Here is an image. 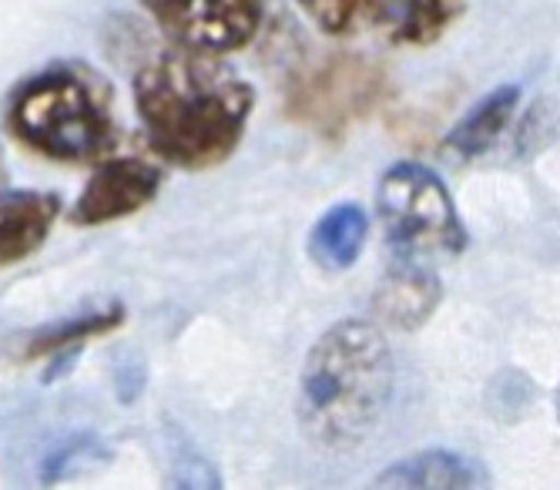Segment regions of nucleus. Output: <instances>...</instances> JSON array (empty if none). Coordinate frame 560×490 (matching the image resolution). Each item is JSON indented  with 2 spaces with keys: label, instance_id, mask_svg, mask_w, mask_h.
Segmentation results:
<instances>
[{
  "label": "nucleus",
  "instance_id": "9d476101",
  "mask_svg": "<svg viewBox=\"0 0 560 490\" xmlns=\"http://www.w3.org/2000/svg\"><path fill=\"white\" fill-rule=\"evenodd\" d=\"M470 0H373L370 18L389 44L430 47L467 14Z\"/></svg>",
  "mask_w": 560,
  "mask_h": 490
},
{
  "label": "nucleus",
  "instance_id": "ddd939ff",
  "mask_svg": "<svg viewBox=\"0 0 560 490\" xmlns=\"http://www.w3.org/2000/svg\"><path fill=\"white\" fill-rule=\"evenodd\" d=\"M376 487H423V490H464V487H480L483 474L477 470V464L464 460L453 451H420L413 457L396 460L389 470H383L376 480Z\"/></svg>",
  "mask_w": 560,
  "mask_h": 490
},
{
  "label": "nucleus",
  "instance_id": "39448f33",
  "mask_svg": "<svg viewBox=\"0 0 560 490\" xmlns=\"http://www.w3.org/2000/svg\"><path fill=\"white\" fill-rule=\"evenodd\" d=\"M386 94L380 65L360 55H332L319 65L299 68L285 88V115L326 138H339L363 121Z\"/></svg>",
  "mask_w": 560,
  "mask_h": 490
},
{
  "label": "nucleus",
  "instance_id": "4468645a",
  "mask_svg": "<svg viewBox=\"0 0 560 490\" xmlns=\"http://www.w3.org/2000/svg\"><path fill=\"white\" fill-rule=\"evenodd\" d=\"M125 323V306L121 303H108V306H97L91 313H78L68 316L61 323H47L40 329H34L24 342H21V360H55L65 353H74L81 342L97 339V336H108L112 329H118Z\"/></svg>",
  "mask_w": 560,
  "mask_h": 490
},
{
  "label": "nucleus",
  "instance_id": "9b49d317",
  "mask_svg": "<svg viewBox=\"0 0 560 490\" xmlns=\"http://www.w3.org/2000/svg\"><path fill=\"white\" fill-rule=\"evenodd\" d=\"M517 108H521V88L500 84L497 91L483 94L480 102L453 125V131L446 135V149L464 162L487 155L517 118Z\"/></svg>",
  "mask_w": 560,
  "mask_h": 490
},
{
  "label": "nucleus",
  "instance_id": "1a4fd4ad",
  "mask_svg": "<svg viewBox=\"0 0 560 490\" xmlns=\"http://www.w3.org/2000/svg\"><path fill=\"white\" fill-rule=\"evenodd\" d=\"M61 219V199L44 188L0 191V269L31 259Z\"/></svg>",
  "mask_w": 560,
  "mask_h": 490
},
{
  "label": "nucleus",
  "instance_id": "dca6fc26",
  "mask_svg": "<svg viewBox=\"0 0 560 490\" xmlns=\"http://www.w3.org/2000/svg\"><path fill=\"white\" fill-rule=\"evenodd\" d=\"M108 454H105V447L97 444L94 436H74V440H68V444H61L55 454H50L47 460H44V480L50 483V480H61V477H71L74 470H81L84 464H91V460H105Z\"/></svg>",
  "mask_w": 560,
  "mask_h": 490
},
{
  "label": "nucleus",
  "instance_id": "423d86ee",
  "mask_svg": "<svg viewBox=\"0 0 560 490\" xmlns=\"http://www.w3.org/2000/svg\"><path fill=\"white\" fill-rule=\"evenodd\" d=\"M175 44L212 55H235L256 40L266 0H141Z\"/></svg>",
  "mask_w": 560,
  "mask_h": 490
},
{
  "label": "nucleus",
  "instance_id": "6e6552de",
  "mask_svg": "<svg viewBox=\"0 0 560 490\" xmlns=\"http://www.w3.org/2000/svg\"><path fill=\"white\" fill-rule=\"evenodd\" d=\"M443 285L430 262L413 259H393L389 272L383 276L376 296H373V316L386 329H420L440 306Z\"/></svg>",
  "mask_w": 560,
  "mask_h": 490
},
{
  "label": "nucleus",
  "instance_id": "7ed1b4c3",
  "mask_svg": "<svg viewBox=\"0 0 560 490\" xmlns=\"http://www.w3.org/2000/svg\"><path fill=\"white\" fill-rule=\"evenodd\" d=\"M4 128L40 159L91 165L115 152L118 118L112 84L81 61H55L8 97Z\"/></svg>",
  "mask_w": 560,
  "mask_h": 490
},
{
  "label": "nucleus",
  "instance_id": "f257e3e1",
  "mask_svg": "<svg viewBox=\"0 0 560 490\" xmlns=\"http://www.w3.org/2000/svg\"><path fill=\"white\" fill-rule=\"evenodd\" d=\"M225 55L168 44L135 71V108L162 162L206 172L232 159L256 112V88Z\"/></svg>",
  "mask_w": 560,
  "mask_h": 490
},
{
  "label": "nucleus",
  "instance_id": "20e7f679",
  "mask_svg": "<svg viewBox=\"0 0 560 490\" xmlns=\"http://www.w3.org/2000/svg\"><path fill=\"white\" fill-rule=\"evenodd\" d=\"M376 212L393 259L440 262L467 249V229L443 178L417 162H396L380 178Z\"/></svg>",
  "mask_w": 560,
  "mask_h": 490
},
{
  "label": "nucleus",
  "instance_id": "f03ea898",
  "mask_svg": "<svg viewBox=\"0 0 560 490\" xmlns=\"http://www.w3.org/2000/svg\"><path fill=\"white\" fill-rule=\"evenodd\" d=\"M396 386V363L380 323L339 319L305 357L299 427L323 451H352L380 427Z\"/></svg>",
  "mask_w": 560,
  "mask_h": 490
},
{
  "label": "nucleus",
  "instance_id": "2eb2a0df",
  "mask_svg": "<svg viewBox=\"0 0 560 490\" xmlns=\"http://www.w3.org/2000/svg\"><path fill=\"white\" fill-rule=\"evenodd\" d=\"M323 34L346 37L370 18L373 0H295Z\"/></svg>",
  "mask_w": 560,
  "mask_h": 490
},
{
  "label": "nucleus",
  "instance_id": "f8f14e48",
  "mask_svg": "<svg viewBox=\"0 0 560 490\" xmlns=\"http://www.w3.org/2000/svg\"><path fill=\"white\" fill-rule=\"evenodd\" d=\"M370 235V219L355 202H339L323 212L305 242V253L323 272H346L363 256V245Z\"/></svg>",
  "mask_w": 560,
  "mask_h": 490
},
{
  "label": "nucleus",
  "instance_id": "f3484780",
  "mask_svg": "<svg viewBox=\"0 0 560 490\" xmlns=\"http://www.w3.org/2000/svg\"><path fill=\"white\" fill-rule=\"evenodd\" d=\"M0 182H4V152H0Z\"/></svg>",
  "mask_w": 560,
  "mask_h": 490
},
{
  "label": "nucleus",
  "instance_id": "0eeeda50",
  "mask_svg": "<svg viewBox=\"0 0 560 490\" xmlns=\"http://www.w3.org/2000/svg\"><path fill=\"white\" fill-rule=\"evenodd\" d=\"M162 182H165V172L144 159L101 162L91 172L84 191L78 195V202L71 209V222L81 229L121 222L155 202Z\"/></svg>",
  "mask_w": 560,
  "mask_h": 490
}]
</instances>
